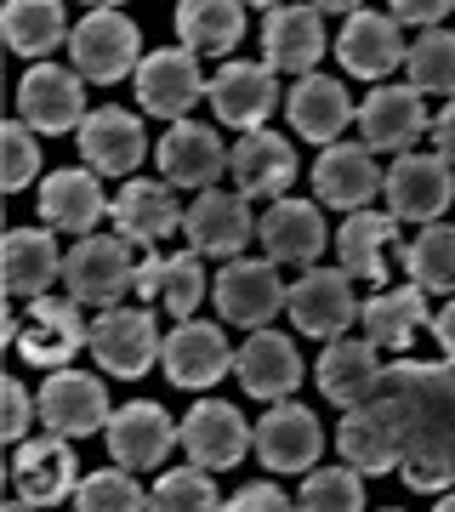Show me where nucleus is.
<instances>
[{
  "instance_id": "36",
  "label": "nucleus",
  "mask_w": 455,
  "mask_h": 512,
  "mask_svg": "<svg viewBox=\"0 0 455 512\" xmlns=\"http://www.w3.org/2000/svg\"><path fill=\"white\" fill-rule=\"evenodd\" d=\"M177 35L188 52H234L245 40V6L234 0H182L177 6Z\"/></svg>"
},
{
  "instance_id": "30",
  "label": "nucleus",
  "mask_w": 455,
  "mask_h": 512,
  "mask_svg": "<svg viewBox=\"0 0 455 512\" xmlns=\"http://www.w3.org/2000/svg\"><path fill=\"white\" fill-rule=\"evenodd\" d=\"M40 217H46V228H57V234L91 239L97 234V222L109 217V200H103L97 171H86V165L52 171V177L40 183Z\"/></svg>"
},
{
  "instance_id": "29",
  "label": "nucleus",
  "mask_w": 455,
  "mask_h": 512,
  "mask_svg": "<svg viewBox=\"0 0 455 512\" xmlns=\"http://www.w3.org/2000/svg\"><path fill=\"white\" fill-rule=\"evenodd\" d=\"M382 348H370L364 336H342V342H330L319 353V370H313V382L325 393L330 404H342V410H359L376 387H382Z\"/></svg>"
},
{
  "instance_id": "5",
  "label": "nucleus",
  "mask_w": 455,
  "mask_h": 512,
  "mask_svg": "<svg viewBox=\"0 0 455 512\" xmlns=\"http://www.w3.org/2000/svg\"><path fill=\"white\" fill-rule=\"evenodd\" d=\"M211 296H217V313L228 325H245V330H262L273 325L279 313L291 308V285L279 279L268 256H239L228 262L217 279H211Z\"/></svg>"
},
{
  "instance_id": "27",
  "label": "nucleus",
  "mask_w": 455,
  "mask_h": 512,
  "mask_svg": "<svg viewBox=\"0 0 455 512\" xmlns=\"http://www.w3.org/2000/svg\"><path fill=\"white\" fill-rule=\"evenodd\" d=\"M154 160H160L165 183L171 188H217V177L228 171V148H222V137L211 126H194V120H182V126H171L160 137V148H154Z\"/></svg>"
},
{
  "instance_id": "10",
  "label": "nucleus",
  "mask_w": 455,
  "mask_h": 512,
  "mask_svg": "<svg viewBox=\"0 0 455 512\" xmlns=\"http://www.w3.org/2000/svg\"><path fill=\"white\" fill-rule=\"evenodd\" d=\"M359 296H353V274L347 268H308L291 285V319L296 330H308L313 342H342L347 325H359Z\"/></svg>"
},
{
  "instance_id": "8",
  "label": "nucleus",
  "mask_w": 455,
  "mask_h": 512,
  "mask_svg": "<svg viewBox=\"0 0 455 512\" xmlns=\"http://www.w3.org/2000/svg\"><path fill=\"white\" fill-rule=\"evenodd\" d=\"M382 194H387V217L433 228L455 200V165L438 160V154H404V160H393Z\"/></svg>"
},
{
  "instance_id": "44",
  "label": "nucleus",
  "mask_w": 455,
  "mask_h": 512,
  "mask_svg": "<svg viewBox=\"0 0 455 512\" xmlns=\"http://www.w3.org/2000/svg\"><path fill=\"white\" fill-rule=\"evenodd\" d=\"M35 421H40V399H29L23 382H6V421H0V433H6L12 444H29L23 433H29Z\"/></svg>"
},
{
  "instance_id": "2",
  "label": "nucleus",
  "mask_w": 455,
  "mask_h": 512,
  "mask_svg": "<svg viewBox=\"0 0 455 512\" xmlns=\"http://www.w3.org/2000/svg\"><path fill=\"white\" fill-rule=\"evenodd\" d=\"M137 262L143 256H131V239H120V234L80 239L63 256V285H69L63 296H74L80 308H97V313L126 308V296L137 291Z\"/></svg>"
},
{
  "instance_id": "17",
  "label": "nucleus",
  "mask_w": 455,
  "mask_h": 512,
  "mask_svg": "<svg viewBox=\"0 0 455 512\" xmlns=\"http://www.w3.org/2000/svg\"><path fill=\"white\" fill-rule=\"evenodd\" d=\"M234 376H239V387L262 404H291V393L308 382L296 342L279 336V330H251V336H245V348H239V359H234Z\"/></svg>"
},
{
  "instance_id": "13",
  "label": "nucleus",
  "mask_w": 455,
  "mask_h": 512,
  "mask_svg": "<svg viewBox=\"0 0 455 512\" xmlns=\"http://www.w3.org/2000/svg\"><path fill=\"white\" fill-rule=\"evenodd\" d=\"M325 456V427L308 404H268L256 421V461L273 473H313Z\"/></svg>"
},
{
  "instance_id": "20",
  "label": "nucleus",
  "mask_w": 455,
  "mask_h": 512,
  "mask_svg": "<svg viewBox=\"0 0 455 512\" xmlns=\"http://www.w3.org/2000/svg\"><path fill=\"white\" fill-rule=\"evenodd\" d=\"M103 439H109V456H114V467H160L165 456H171V444L182 439V427L171 416H165V404H154V399H137V404H126V410H114L109 416V427H103Z\"/></svg>"
},
{
  "instance_id": "7",
  "label": "nucleus",
  "mask_w": 455,
  "mask_h": 512,
  "mask_svg": "<svg viewBox=\"0 0 455 512\" xmlns=\"http://www.w3.org/2000/svg\"><path fill=\"white\" fill-rule=\"evenodd\" d=\"M18 120L40 137L86 126V80L63 63H35L18 80Z\"/></svg>"
},
{
  "instance_id": "21",
  "label": "nucleus",
  "mask_w": 455,
  "mask_h": 512,
  "mask_svg": "<svg viewBox=\"0 0 455 512\" xmlns=\"http://www.w3.org/2000/svg\"><path fill=\"white\" fill-rule=\"evenodd\" d=\"M234 359H239V353L228 348V336H222L217 325H205V319H182V325L165 336L160 370H165V382L205 393L211 382H222V376H228V365H234Z\"/></svg>"
},
{
  "instance_id": "18",
  "label": "nucleus",
  "mask_w": 455,
  "mask_h": 512,
  "mask_svg": "<svg viewBox=\"0 0 455 512\" xmlns=\"http://www.w3.org/2000/svg\"><path fill=\"white\" fill-rule=\"evenodd\" d=\"M182 228H188V239H194V251L217 256L222 268H228V262H239V251L256 239L251 200H245V194H228V188H205L200 200L188 205Z\"/></svg>"
},
{
  "instance_id": "51",
  "label": "nucleus",
  "mask_w": 455,
  "mask_h": 512,
  "mask_svg": "<svg viewBox=\"0 0 455 512\" xmlns=\"http://www.w3.org/2000/svg\"><path fill=\"white\" fill-rule=\"evenodd\" d=\"M6 512H35V507H29V501H12V507H6Z\"/></svg>"
},
{
  "instance_id": "47",
  "label": "nucleus",
  "mask_w": 455,
  "mask_h": 512,
  "mask_svg": "<svg viewBox=\"0 0 455 512\" xmlns=\"http://www.w3.org/2000/svg\"><path fill=\"white\" fill-rule=\"evenodd\" d=\"M427 137H433V154H438V160L455 165V103H444V114L433 120V131H427Z\"/></svg>"
},
{
  "instance_id": "11",
  "label": "nucleus",
  "mask_w": 455,
  "mask_h": 512,
  "mask_svg": "<svg viewBox=\"0 0 455 512\" xmlns=\"http://www.w3.org/2000/svg\"><path fill=\"white\" fill-rule=\"evenodd\" d=\"M109 387L103 376H86V370H57L46 376L40 387V421H46V433L57 439H91V433H103L109 427Z\"/></svg>"
},
{
  "instance_id": "49",
  "label": "nucleus",
  "mask_w": 455,
  "mask_h": 512,
  "mask_svg": "<svg viewBox=\"0 0 455 512\" xmlns=\"http://www.w3.org/2000/svg\"><path fill=\"white\" fill-rule=\"evenodd\" d=\"M433 336H438V348H444V365H455V296L433 313Z\"/></svg>"
},
{
  "instance_id": "46",
  "label": "nucleus",
  "mask_w": 455,
  "mask_h": 512,
  "mask_svg": "<svg viewBox=\"0 0 455 512\" xmlns=\"http://www.w3.org/2000/svg\"><path fill=\"white\" fill-rule=\"evenodd\" d=\"M444 12H455L450 0H393V23H410V29H421V35H427V29H444Z\"/></svg>"
},
{
  "instance_id": "41",
  "label": "nucleus",
  "mask_w": 455,
  "mask_h": 512,
  "mask_svg": "<svg viewBox=\"0 0 455 512\" xmlns=\"http://www.w3.org/2000/svg\"><path fill=\"white\" fill-rule=\"evenodd\" d=\"M296 512H364V478L359 467H319L308 473Z\"/></svg>"
},
{
  "instance_id": "15",
  "label": "nucleus",
  "mask_w": 455,
  "mask_h": 512,
  "mask_svg": "<svg viewBox=\"0 0 455 512\" xmlns=\"http://www.w3.org/2000/svg\"><path fill=\"white\" fill-rule=\"evenodd\" d=\"M182 450L194 467L205 473H222V467H239L245 450H256V427L239 416L234 404L222 399H200L188 416H182Z\"/></svg>"
},
{
  "instance_id": "1",
  "label": "nucleus",
  "mask_w": 455,
  "mask_h": 512,
  "mask_svg": "<svg viewBox=\"0 0 455 512\" xmlns=\"http://www.w3.org/2000/svg\"><path fill=\"white\" fill-rule=\"evenodd\" d=\"M336 450L364 478L399 473L416 495H444L455 484V365H387L382 387L336 427Z\"/></svg>"
},
{
  "instance_id": "14",
  "label": "nucleus",
  "mask_w": 455,
  "mask_h": 512,
  "mask_svg": "<svg viewBox=\"0 0 455 512\" xmlns=\"http://www.w3.org/2000/svg\"><path fill=\"white\" fill-rule=\"evenodd\" d=\"M211 109H217L222 126H234L239 137L245 131L268 126L273 103H279V74L268 63H245V57H228L217 74H211Z\"/></svg>"
},
{
  "instance_id": "42",
  "label": "nucleus",
  "mask_w": 455,
  "mask_h": 512,
  "mask_svg": "<svg viewBox=\"0 0 455 512\" xmlns=\"http://www.w3.org/2000/svg\"><path fill=\"white\" fill-rule=\"evenodd\" d=\"M205 256L200 251H177V256H165V274H160V302L171 319H194V308L205 302Z\"/></svg>"
},
{
  "instance_id": "19",
  "label": "nucleus",
  "mask_w": 455,
  "mask_h": 512,
  "mask_svg": "<svg viewBox=\"0 0 455 512\" xmlns=\"http://www.w3.org/2000/svg\"><path fill=\"white\" fill-rule=\"evenodd\" d=\"M325 57V12L319 6H268L262 18V63L273 74H319L313 63Z\"/></svg>"
},
{
  "instance_id": "22",
  "label": "nucleus",
  "mask_w": 455,
  "mask_h": 512,
  "mask_svg": "<svg viewBox=\"0 0 455 512\" xmlns=\"http://www.w3.org/2000/svg\"><path fill=\"white\" fill-rule=\"evenodd\" d=\"M109 217H114V234L131 239V245H143V251H154L165 234H177L182 228V200H177V188L165 183H148V177H131L120 194L109 200Z\"/></svg>"
},
{
  "instance_id": "39",
  "label": "nucleus",
  "mask_w": 455,
  "mask_h": 512,
  "mask_svg": "<svg viewBox=\"0 0 455 512\" xmlns=\"http://www.w3.org/2000/svg\"><path fill=\"white\" fill-rule=\"evenodd\" d=\"M148 512H222V495L205 467H171L148 490Z\"/></svg>"
},
{
  "instance_id": "26",
  "label": "nucleus",
  "mask_w": 455,
  "mask_h": 512,
  "mask_svg": "<svg viewBox=\"0 0 455 512\" xmlns=\"http://www.w3.org/2000/svg\"><path fill=\"white\" fill-rule=\"evenodd\" d=\"M228 177H234V194L245 200H273L296 183V148L279 137V131H245L234 148H228Z\"/></svg>"
},
{
  "instance_id": "38",
  "label": "nucleus",
  "mask_w": 455,
  "mask_h": 512,
  "mask_svg": "<svg viewBox=\"0 0 455 512\" xmlns=\"http://www.w3.org/2000/svg\"><path fill=\"white\" fill-rule=\"evenodd\" d=\"M410 86L421 97H455V29H427L421 40H410Z\"/></svg>"
},
{
  "instance_id": "32",
  "label": "nucleus",
  "mask_w": 455,
  "mask_h": 512,
  "mask_svg": "<svg viewBox=\"0 0 455 512\" xmlns=\"http://www.w3.org/2000/svg\"><path fill=\"white\" fill-rule=\"evenodd\" d=\"M0 274H6V296H18V302L52 296L46 285L63 279V256H57L52 228H12L6 251H0Z\"/></svg>"
},
{
  "instance_id": "48",
  "label": "nucleus",
  "mask_w": 455,
  "mask_h": 512,
  "mask_svg": "<svg viewBox=\"0 0 455 512\" xmlns=\"http://www.w3.org/2000/svg\"><path fill=\"white\" fill-rule=\"evenodd\" d=\"M160 274H165V256L160 251H143V262H137V302L160 296Z\"/></svg>"
},
{
  "instance_id": "4",
  "label": "nucleus",
  "mask_w": 455,
  "mask_h": 512,
  "mask_svg": "<svg viewBox=\"0 0 455 512\" xmlns=\"http://www.w3.org/2000/svg\"><path fill=\"white\" fill-rule=\"evenodd\" d=\"M160 353L165 336L148 308H109L91 319V359L103 376L137 382V376H148V365H160Z\"/></svg>"
},
{
  "instance_id": "34",
  "label": "nucleus",
  "mask_w": 455,
  "mask_h": 512,
  "mask_svg": "<svg viewBox=\"0 0 455 512\" xmlns=\"http://www.w3.org/2000/svg\"><path fill=\"white\" fill-rule=\"evenodd\" d=\"M399 245V217H387V211H353L342 222V234H336V256H342V268L364 285H387V256Z\"/></svg>"
},
{
  "instance_id": "50",
  "label": "nucleus",
  "mask_w": 455,
  "mask_h": 512,
  "mask_svg": "<svg viewBox=\"0 0 455 512\" xmlns=\"http://www.w3.org/2000/svg\"><path fill=\"white\" fill-rule=\"evenodd\" d=\"M433 512H455V495H444V501H438V507Z\"/></svg>"
},
{
  "instance_id": "6",
  "label": "nucleus",
  "mask_w": 455,
  "mask_h": 512,
  "mask_svg": "<svg viewBox=\"0 0 455 512\" xmlns=\"http://www.w3.org/2000/svg\"><path fill=\"white\" fill-rule=\"evenodd\" d=\"M80 348H91V325H86V308L74 296H40V302H29V325L18 330L23 365L69 370V359Z\"/></svg>"
},
{
  "instance_id": "16",
  "label": "nucleus",
  "mask_w": 455,
  "mask_h": 512,
  "mask_svg": "<svg viewBox=\"0 0 455 512\" xmlns=\"http://www.w3.org/2000/svg\"><path fill=\"white\" fill-rule=\"evenodd\" d=\"M256 245H262L273 268H313L319 251L330 245V234L313 200H273L256 217Z\"/></svg>"
},
{
  "instance_id": "9",
  "label": "nucleus",
  "mask_w": 455,
  "mask_h": 512,
  "mask_svg": "<svg viewBox=\"0 0 455 512\" xmlns=\"http://www.w3.org/2000/svg\"><path fill=\"white\" fill-rule=\"evenodd\" d=\"M211 92V80L200 74V57L188 46H165V52H148L143 69H137V103H143L154 120H171L182 126L188 109Z\"/></svg>"
},
{
  "instance_id": "31",
  "label": "nucleus",
  "mask_w": 455,
  "mask_h": 512,
  "mask_svg": "<svg viewBox=\"0 0 455 512\" xmlns=\"http://www.w3.org/2000/svg\"><path fill=\"white\" fill-rule=\"evenodd\" d=\"M285 114H291L296 137L325 143V148L342 143L347 120H359V109H353L347 86H342V80H330V74H308V80H296L291 97H285Z\"/></svg>"
},
{
  "instance_id": "23",
  "label": "nucleus",
  "mask_w": 455,
  "mask_h": 512,
  "mask_svg": "<svg viewBox=\"0 0 455 512\" xmlns=\"http://www.w3.org/2000/svg\"><path fill=\"white\" fill-rule=\"evenodd\" d=\"M12 490H18V501H29V507L74 501V490H80V461H74L69 439L46 433V439L18 444V461H12Z\"/></svg>"
},
{
  "instance_id": "3",
  "label": "nucleus",
  "mask_w": 455,
  "mask_h": 512,
  "mask_svg": "<svg viewBox=\"0 0 455 512\" xmlns=\"http://www.w3.org/2000/svg\"><path fill=\"white\" fill-rule=\"evenodd\" d=\"M69 57H74V74L91 80V86H114L137 74V23L120 12V6H91L86 18L74 23L69 35Z\"/></svg>"
},
{
  "instance_id": "40",
  "label": "nucleus",
  "mask_w": 455,
  "mask_h": 512,
  "mask_svg": "<svg viewBox=\"0 0 455 512\" xmlns=\"http://www.w3.org/2000/svg\"><path fill=\"white\" fill-rule=\"evenodd\" d=\"M74 512H148V490L126 473V467H103V473L80 478Z\"/></svg>"
},
{
  "instance_id": "35",
  "label": "nucleus",
  "mask_w": 455,
  "mask_h": 512,
  "mask_svg": "<svg viewBox=\"0 0 455 512\" xmlns=\"http://www.w3.org/2000/svg\"><path fill=\"white\" fill-rule=\"evenodd\" d=\"M0 35H6V46L18 57H46V52H57L74 29H69V18H63L57 0H12V6L0 12Z\"/></svg>"
},
{
  "instance_id": "28",
  "label": "nucleus",
  "mask_w": 455,
  "mask_h": 512,
  "mask_svg": "<svg viewBox=\"0 0 455 512\" xmlns=\"http://www.w3.org/2000/svg\"><path fill=\"white\" fill-rule=\"evenodd\" d=\"M80 137V154H86V171L97 177H131L148 154V137H143V120L126 109H97L86 114V126L74 131Z\"/></svg>"
},
{
  "instance_id": "37",
  "label": "nucleus",
  "mask_w": 455,
  "mask_h": 512,
  "mask_svg": "<svg viewBox=\"0 0 455 512\" xmlns=\"http://www.w3.org/2000/svg\"><path fill=\"white\" fill-rule=\"evenodd\" d=\"M399 262H404V274H410L416 291L455 296V228L450 222H433V228H421L416 239H404Z\"/></svg>"
},
{
  "instance_id": "33",
  "label": "nucleus",
  "mask_w": 455,
  "mask_h": 512,
  "mask_svg": "<svg viewBox=\"0 0 455 512\" xmlns=\"http://www.w3.org/2000/svg\"><path fill=\"white\" fill-rule=\"evenodd\" d=\"M364 342L382 353H404L416 342V330H433V313H427V291L416 285H393V291H376L359 308Z\"/></svg>"
},
{
  "instance_id": "43",
  "label": "nucleus",
  "mask_w": 455,
  "mask_h": 512,
  "mask_svg": "<svg viewBox=\"0 0 455 512\" xmlns=\"http://www.w3.org/2000/svg\"><path fill=\"white\" fill-rule=\"evenodd\" d=\"M40 177V148H35V131L12 120L0 131V183L6 188H29Z\"/></svg>"
},
{
  "instance_id": "45",
  "label": "nucleus",
  "mask_w": 455,
  "mask_h": 512,
  "mask_svg": "<svg viewBox=\"0 0 455 512\" xmlns=\"http://www.w3.org/2000/svg\"><path fill=\"white\" fill-rule=\"evenodd\" d=\"M222 512H296L291 495H279L273 484H245V490L228 495V507Z\"/></svg>"
},
{
  "instance_id": "24",
  "label": "nucleus",
  "mask_w": 455,
  "mask_h": 512,
  "mask_svg": "<svg viewBox=\"0 0 455 512\" xmlns=\"http://www.w3.org/2000/svg\"><path fill=\"white\" fill-rule=\"evenodd\" d=\"M387 171H376V154L364 143H336L319 154V165H313V194H319V205H336V211H370V200L382 194Z\"/></svg>"
},
{
  "instance_id": "25",
  "label": "nucleus",
  "mask_w": 455,
  "mask_h": 512,
  "mask_svg": "<svg viewBox=\"0 0 455 512\" xmlns=\"http://www.w3.org/2000/svg\"><path fill=\"white\" fill-rule=\"evenodd\" d=\"M336 57H342L347 74H359V80H387V74L410 63V46H404V29L387 12H353L342 23V35H336Z\"/></svg>"
},
{
  "instance_id": "12",
  "label": "nucleus",
  "mask_w": 455,
  "mask_h": 512,
  "mask_svg": "<svg viewBox=\"0 0 455 512\" xmlns=\"http://www.w3.org/2000/svg\"><path fill=\"white\" fill-rule=\"evenodd\" d=\"M359 143L370 148V154H410V148L433 131V120H427V103H421V92L404 80V86H376V92L364 97L359 109Z\"/></svg>"
}]
</instances>
